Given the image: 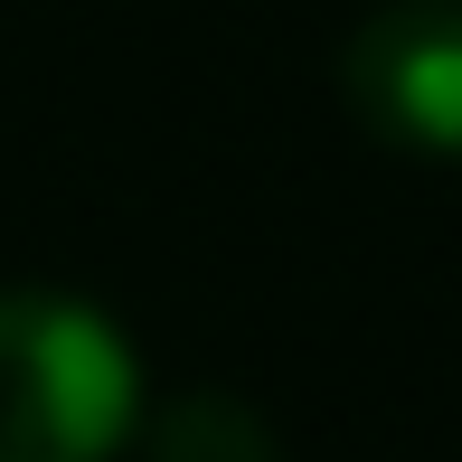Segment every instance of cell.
Listing matches in <instances>:
<instances>
[{"mask_svg": "<svg viewBox=\"0 0 462 462\" xmlns=\"http://www.w3.org/2000/svg\"><path fill=\"white\" fill-rule=\"evenodd\" d=\"M133 425V340L76 292H0V462H114Z\"/></svg>", "mask_w": 462, "mask_h": 462, "instance_id": "cell-1", "label": "cell"}, {"mask_svg": "<svg viewBox=\"0 0 462 462\" xmlns=\"http://www.w3.org/2000/svg\"><path fill=\"white\" fill-rule=\"evenodd\" d=\"M340 86L377 142L462 152V0H387L340 57Z\"/></svg>", "mask_w": 462, "mask_h": 462, "instance_id": "cell-2", "label": "cell"}, {"mask_svg": "<svg viewBox=\"0 0 462 462\" xmlns=\"http://www.w3.org/2000/svg\"><path fill=\"white\" fill-rule=\"evenodd\" d=\"M152 462H274V425L226 387H189V396L161 406Z\"/></svg>", "mask_w": 462, "mask_h": 462, "instance_id": "cell-3", "label": "cell"}]
</instances>
